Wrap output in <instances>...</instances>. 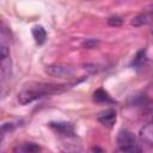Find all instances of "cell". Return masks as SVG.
<instances>
[{
  "label": "cell",
  "mask_w": 153,
  "mask_h": 153,
  "mask_svg": "<svg viewBox=\"0 0 153 153\" xmlns=\"http://www.w3.org/2000/svg\"><path fill=\"white\" fill-rule=\"evenodd\" d=\"M41 148L38 145L33 143V142H26V143H23L18 147H16L13 151L14 152H24V153H33V152H38Z\"/></svg>",
  "instance_id": "obj_9"
},
{
  "label": "cell",
  "mask_w": 153,
  "mask_h": 153,
  "mask_svg": "<svg viewBox=\"0 0 153 153\" xmlns=\"http://www.w3.org/2000/svg\"><path fill=\"white\" fill-rule=\"evenodd\" d=\"M97 120H98V122H100L103 126L111 127V126H114L115 122H116V111L112 110V109H108V110L100 112V114L97 116Z\"/></svg>",
  "instance_id": "obj_5"
},
{
  "label": "cell",
  "mask_w": 153,
  "mask_h": 153,
  "mask_svg": "<svg viewBox=\"0 0 153 153\" xmlns=\"http://www.w3.org/2000/svg\"><path fill=\"white\" fill-rule=\"evenodd\" d=\"M108 24L110 26H120L122 24V19L120 17H110L108 19Z\"/></svg>",
  "instance_id": "obj_12"
},
{
  "label": "cell",
  "mask_w": 153,
  "mask_h": 153,
  "mask_svg": "<svg viewBox=\"0 0 153 153\" xmlns=\"http://www.w3.org/2000/svg\"><path fill=\"white\" fill-rule=\"evenodd\" d=\"M98 44V41H96V39H87V41H85L84 43H82V47L84 48H86V49H91V48H96V45Z\"/></svg>",
  "instance_id": "obj_13"
},
{
  "label": "cell",
  "mask_w": 153,
  "mask_h": 153,
  "mask_svg": "<svg viewBox=\"0 0 153 153\" xmlns=\"http://www.w3.org/2000/svg\"><path fill=\"white\" fill-rule=\"evenodd\" d=\"M60 91V85H51V84H38L35 86H29L27 88L22 90L18 93V100L20 104L25 105L29 104L45 94L55 93Z\"/></svg>",
  "instance_id": "obj_1"
},
{
  "label": "cell",
  "mask_w": 153,
  "mask_h": 153,
  "mask_svg": "<svg viewBox=\"0 0 153 153\" xmlns=\"http://www.w3.org/2000/svg\"><path fill=\"white\" fill-rule=\"evenodd\" d=\"M32 36L37 44H43L47 39V31L41 25H35L32 27Z\"/></svg>",
  "instance_id": "obj_7"
},
{
  "label": "cell",
  "mask_w": 153,
  "mask_h": 153,
  "mask_svg": "<svg viewBox=\"0 0 153 153\" xmlns=\"http://www.w3.org/2000/svg\"><path fill=\"white\" fill-rule=\"evenodd\" d=\"M93 100L97 102V103H112L114 102L111 99V97L109 96V93L106 91H104L103 88H98L97 91H94Z\"/></svg>",
  "instance_id": "obj_8"
},
{
  "label": "cell",
  "mask_w": 153,
  "mask_h": 153,
  "mask_svg": "<svg viewBox=\"0 0 153 153\" xmlns=\"http://www.w3.org/2000/svg\"><path fill=\"white\" fill-rule=\"evenodd\" d=\"M45 72L51 75V76H56V78H65V76H69L72 75L73 71L71 67L68 66H62V65H50L47 66Z\"/></svg>",
  "instance_id": "obj_3"
},
{
  "label": "cell",
  "mask_w": 153,
  "mask_h": 153,
  "mask_svg": "<svg viewBox=\"0 0 153 153\" xmlns=\"http://www.w3.org/2000/svg\"><path fill=\"white\" fill-rule=\"evenodd\" d=\"M140 139L145 143L153 146V123H148L140 129Z\"/></svg>",
  "instance_id": "obj_6"
},
{
  "label": "cell",
  "mask_w": 153,
  "mask_h": 153,
  "mask_svg": "<svg viewBox=\"0 0 153 153\" xmlns=\"http://www.w3.org/2000/svg\"><path fill=\"white\" fill-rule=\"evenodd\" d=\"M151 20H152V16H151V14H148V13H142V14L136 16V17L133 19L131 24H133L134 26H141V25L148 24Z\"/></svg>",
  "instance_id": "obj_10"
},
{
  "label": "cell",
  "mask_w": 153,
  "mask_h": 153,
  "mask_svg": "<svg viewBox=\"0 0 153 153\" xmlns=\"http://www.w3.org/2000/svg\"><path fill=\"white\" fill-rule=\"evenodd\" d=\"M145 62H146V51H145V50H141V51H139V53L136 54V56L134 57L133 65H134L135 67H142V66L145 65Z\"/></svg>",
  "instance_id": "obj_11"
},
{
  "label": "cell",
  "mask_w": 153,
  "mask_h": 153,
  "mask_svg": "<svg viewBox=\"0 0 153 153\" xmlns=\"http://www.w3.org/2000/svg\"><path fill=\"white\" fill-rule=\"evenodd\" d=\"M49 126H50V128L53 130H55L56 133H59L61 135H65V136L74 135V127L71 123H67V122H51Z\"/></svg>",
  "instance_id": "obj_4"
},
{
  "label": "cell",
  "mask_w": 153,
  "mask_h": 153,
  "mask_svg": "<svg viewBox=\"0 0 153 153\" xmlns=\"http://www.w3.org/2000/svg\"><path fill=\"white\" fill-rule=\"evenodd\" d=\"M117 146L123 152H141L142 148L140 146L136 136L129 130H121L117 135Z\"/></svg>",
  "instance_id": "obj_2"
}]
</instances>
